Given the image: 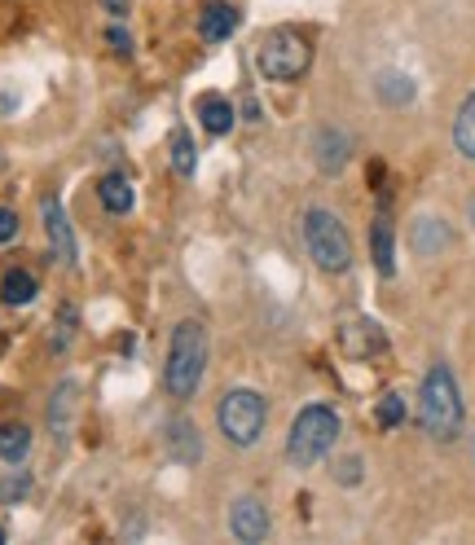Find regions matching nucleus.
Wrapping results in <instances>:
<instances>
[{"label":"nucleus","mask_w":475,"mask_h":545,"mask_svg":"<svg viewBox=\"0 0 475 545\" xmlns=\"http://www.w3.org/2000/svg\"><path fill=\"white\" fill-rule=\"evenodd\" d=\"M418 418L432 440H458L462 436V396L449 365H432L418 392Z\"/></svg>","instance_id":"f257e3e1"},{"label":"nucleus","mask_w":475,"mask_h":545,"mask_svg":"<svg viewBox=\"0 0 475 545\" xmlns=\"http://www.w3.org/2000/svg\"><path fill=\"white\" fill-rule=\"evenodd\" d=\"M203 370H207V326L203 321H181L172 330V343H168V370H163V383L176 400H190L203 383Z\"/></svg>","instance_id":"f03ea898"},{"label":"nucleus","mask_w":475,"mask_h":545,"mask_svg":"<svg viewBox=\"0 0 475 545\" xmlns=\"http://www.w3.org/2000/svg\"><path fill=\"white\" fill-rule=\"evenodd\" d=\"M335 440H339V414L330 405H308L295 418L291 436H286V458L295 466H313L335 449Z\"/></svg>","instance_id":"7ed1b4c3"},{"label":"nucleus","mask_w":475,"mask_h":545,"mask_svg":"<svg viewBox=\"0 0 475 545\" xmlns=\"http://www.w3.org/2000/svg\"><path fill=\"white\" fill-rule=\"evenodd\" d=\"M256 62H260V75H264V80L291 84V80H300L308 66H313V49H308V40L300 36V31L278 27V31H269V36L260 40Z\"/></svg>","instance_id":"20e7f679"},{"label":"nucleus","mask_w":475,"mask_h":545,"mask_svg":"<svg viewBox=\"0 0 475 545\" xmlns=\"http://www.w3.org/2000/svg\"><path fill=\"white\" fill-rule=\"evenodd\" d=\"M304 242H308V255L322 273H344L352 264V242H348V229L339 225V216L313 207L304 216Z\"/></svg>","instance_id":"39448f33"},{"label":"nucleus","mask_w":475,"mask_h":545,"mask_svg":"<svg viewBox=\"0 0 475 545\" xmlns=\"http://www.w3.org/2000/svg\"><path fill=\"white\" fill-rule=\"evenodd\" d=\"M220 431H225L229 444H238V449H251V444L260 440L264 431V396L251 392V387H238V392H229L220 400Z\"/></svg>","instance_id":"423d86ee"},{"label":"nucleus","mask_w":475,"mask_h":545,"mask_svg":"<svg viewBox=\"0 0 475 545\" xmlns=\"http://www.w3.org/2000/svg\"><path fill=\"white\" fill-rule=\"evenodd\" d=\"M339 348H344V357L366 361V357H379V352L388 348V335H383L379 321H370V317H348L344 326H339Z\"/></svg>","instance_id":"0eeeda50"},{"label":"nucleus","mask_w":475,"mask_h":545,"mask_svg":"<svg viewBox=\"0 0 475 545\" xmlns=\"http://www.w3.org/2000/svg\"><path fill=\"white\" fill-rule=\"evenodd\" d=\"M229 532H234L238 541H247V545H256L269 537V510H264L256 497H238L234 510H229Z\"/></svg>","instance_id":"6e6552de"},{"label":"nucleus","mask_w":475,"mask_h":545,"mask_svg":"<svg viewBox=\"0 0 475 545\" xmlns=\"http://www.w3.org/2000/svg\"><path fill=\"white\" fill-rule=\"evenodd\" d=\"M40 211H44V229H49L53 255H58V264H66V269H71V264H75V238H71V225H66L62 203H58V198H44Z\"/></svg>","instance_id":"1a4fd4ad"},{"label":"nucleus","mask_w":475,"mask_h":545,"mask_svg":"<svg viewBox=\"0 0 475 545\" xmlns=\"http://www.w3.org/2000/svg\"><path fill=\"white\" fill-rule=\"evenodd\" d=\"M234 27H238V9L225 5V0H212V5L203 9V18H198V36H203L207 44L229 40L234 36Z\"/></svg>","instance_id":"9d476101"},{"label":"nucleus","mask_w":475,"mask_h":545,"mask_svg":"<svg viewBox=\"0 0 475 545\" xmlns=\"http://www.w3.org/2000/svg\"><path fill=\"white\" fill-rule=\"evenodd\" d=\"M370 255H374V269H379V277H392V273H396V242H392V220H388V211H379V216H374Z\"/></svg>","instance_id":"9b49d317"},{"label":"nucleus","mask_w":475,"mask_h":545,"mask_svg":"<svg viewBox=\"0 0 475 545\" xmlns=\"http://www.w3.org/2000/svg\"><path fill=\"white\" fill-rule=\"evenodd\" d=\"M97 198H102V207L110 216H124V211H132V203H137V189H132L124 172H110V176H102V185H97Z\"/></svg>","instance_id":"f8f14e48"},{"label":"nucleus","mask_w":475,"mask_h":545,"mask_svg":"<svg viewBox=\"0 0 475 545\" xmlns=\"http://www.w3.org/2000/svg\"><path fill=\"white\" fill-rule=\"evenodd\" d=\"M348 150H352V141L344 137V132L326 128L322 137H317V168H322V172H339L348 163Z\"/></svg>","instance_id":"ddd939ff"},{"label":"nucleus","mask_w":475,"mask_h":545,"mask_svg":"<svg viewBox=\"0 0 475 545\" xmlns=\"http://www.w3.org/2000/svg\"><path fill=\"white\" fill-rule=\"evenodd\" d=\"M198 119H203L207 132H216V137H225L229 128H234V106L225 102V97H198Z\"/></svg>","instance_id":"4468645a"},{"label":"nucleus","mask_w":475,"mask_h":545,"mask_svg":"<svg viewBox=\"0 0 475 545\" xmlns=\"http://www.w3.org/2000/svg\"><path fill=\"white\" fill-rule=\"evenodd\" d=\"M36 277H31L27 269H9L5 277H0V299H5V304H14V308H22V304H31V299H36Z\"/></svg>","instance_id":"2eb2a0df"},{"label":"nucleus","mask_w":475,"mask_h":545,"mask_svg":"<svg viewBox=\"0 0 475 545\" xmlns=\"http://www.w3.org/2000/svg\"><path fill=\"white\" fill-rule=\"evenodd\" d=\"M454 146L462 159H475V93L462 102L458 119H454Z\"/></svg>","instance_id":"dca6fc26"},{"label":"nucleus","mask_w":475,"mask_h":545,"mask_svg":"<svg viewBox=\"0 0 475 545\" xmlns=\"http://www.w3.org/2000/svg\"><path fill=\"white\" fill-rule=\"evenodd\" d=\"M168 154H172V168H176V172H181V176H194L198 159H194V141H190V132H185V128H172Z\"/></svg>","instance_id":"f3484780"},{"label":"nucleus","mask_w":475,"mask_h":545,"mask_svg":"<svg viewBox=\"0 0 475 545\" xmlns=\"http://www.w3.org/2000/svg\"><path fill=\"white\" fill-rule=\"evenodd\" d=\"M31 453V431L27 427H0V458L9 466H18Z\"/></svg>","instance_id":"a211bd4d"},{"label":"nucleus","mask_w":475,"mask_h":545,"mask_svg":"<svg viewBox=\"0 0 475 545\" xmlns=\"http://www.w3.org/2000/svg\"><path fill=\"white\" fill-rule=\"evenodd\" d=\"M75 396H80V387H75V383H62V387H58V396H53L49 422H53V431H58V440H62V431H66V418L75 414Z\"/></svg>","instance_id":"6ab92c4d"},{"label":"nucleus","mask_w":475,"mask_h":545,"mask_svg":"<svg viewBox=\"0 0 475 545\" xmlns=\"http://www.w3.org/2000/svg\"><path fill=\"white\" fill-rule=\"evenodd\" d=\"M379 97L392 106H405V102H414V84L405 80V75L388 71V75H379Z\"/></svg>","instance_id":"aec40b11"},{"label":"nucleus","mask_w":475,"mask_h":545,"mask_svg":"<svg viewBox=\"0 0 475 545\" xmlns=\"http://www.w3.org/2000/svg\"><path fill=\"white\" fill-rule=\"evenodd\" d=\"M374 418H379V427H401L405 422V400L396 392H388L379 400V409H374Z\"/></svg>","instance_id":"412c9836"},{"label":"nucleus","mask_w":475,"mask_h":545,"mask_svg":"<svg viewBox=\"0 0 475 545\" xmlns=\"http://www.w3.org/2000/svg\"><path fill=\"white\" fill-rule=\"evenodd\" d=\"M440 242H445V229H440V220H418L414 247H418V251H436Z\"/></svg>","instance_id":"4be33fe9"},{"label":"nucleus","mask_w":475,"mask_h":545,"mask_svg":"<svg viewBox=\"0 0 475 545\" xmlns=\"http://www.w3.org/2000/svg\"><path fill=\"white\" fill-rule=\"evenodd\" d=\"M71 330H75V308L66 304L62 313H58V339H53V343H58V348H66V343H71Z\"/></svg>","instance_id":"5701e85b"},{"label":"nucleus","mask_w":475,"mask_h":545,"mask_svg":"<svg viewBox=\"0 0 475 545\" xmlns=\"http://www.w3.org/2000/svg\"><path fill=\"white\" fill-rule=\"evenodd\" d=\"M27 493H31V480H27V475H18V480L0 484V497H5V502H14V497H27Z\"/></svg>","instance_id":"b1692460"},{"label":"nucleus","mask_w":475,"mask_h":545,"mask_svg":"<svg viewBox=\"0 0 475 545\" xmlns=\"http://www.w3.org/2000/svg\"><path fill=\"white\" fill-rule=\"evenodd\" d=\"M335 480H339V484H357V480H361V458H348V462H339Z\"/></svg>","instance_id":"393cba45"},{"label":"nucleus","mask_w":475,"mask_h":545,"mask_svg":"<svg viewBox=\"0 0 475 545\" xmlns=\"http://www.w3.org/2000/svg\"><path fill=\"white\" fill-rule=\"evenodd\" d=\"M18 233V216L9 207H0V242H9Z\"/></svg>","instance_id":"a878e982"},{"label":"nucleus","mask_w":475,"mask_h":545,"mask_svg":"<svg viewBox=\"0 0 475 545\" xmlns=\"http://www.w3.org/2000/svg\"><path fill=\"white\" fill-rule=\"evenodd\" d=\"M110 44H115V53H132V40L124 27H110Z\"/></svg>","instance_id":"bb28decb"},{"label":"nucleus","mask_w":475,"mask_h":545,"mask_svg":"<svg viewBox=\"0 0 475 545\" xmlns=\"http://www.w3.org/2000/svg\"><path fill=\"white\" fill-rule=\"evenodd\" d=\"M102 5H106V14H128V9H132V0H102Z\"/></svg>","instance_id":"cd10ccee"},{"label":"nucleus","mask_w":475,"mask_h":545,"mask_svg":"<svg viewBox=\"0 0 475 545\" xmlns=\"http://www.w3.org/2000/svg\"><path fill=\"white\" fill-rule=\"evenodd\" d=\"M0 545H5V528H0Z\"/></svg>","instance_id":"c85d7f7f"}]
</instances>
